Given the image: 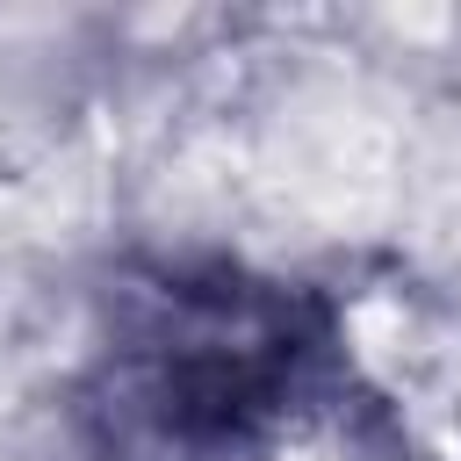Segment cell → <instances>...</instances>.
Instances as JSON below:
<instances>
[{
  "label": "cell",
  "instance_id": "cell-1",
  "mask_svg": "<svg viewBox=\"0 0 461 461\" xmlns=\"http://www.w3.org/2000/svg\"><path fill=\"white\" fill-rule=\"evenodd\" d=\"M331 310L274 274L151 267L108 295L79 425L94 461H267L331 382Z\"/></svg>",
  "mask_w": 461,
  "mask_h": 461
}]
</instances>
